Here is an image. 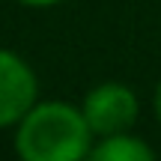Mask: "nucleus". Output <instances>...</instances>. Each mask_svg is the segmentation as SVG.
Here are the masks:
<instances>
[{"instance_id":"nucleus-1","label":"nucleus","mask_w":161,"mask_h":161,"mask_svg":"<svg viewBox=\"0 0 161 161\" xmlns=\"http://www.w3.org/2000/svg\"><path fill=\"white\" fill-rule=\"evenodd\" d=\"M92 131L80 108L69 102H36L15 125L18 161H84Z\"/></svg>"},{"instance_id":"nucleus-2","label":"nucleus","mask_w":161,"mask_h":161,"mask_svg":"<svg viewBox=\"0 0 161 161\" xmlns=\"http://www.w3.org/2000/svg\"><path fill=\"white\" fill-rule=\"evenodd\" d=\"M86 125L92 137H108V134H122L131 131L140 116V98L128 84L119 80H104L96 84L80 102Z\"/></svg>"},{"instance_id":"nucleus-3","label":"nucleus","mask_w":161,"mask_h":161,"mask_svg":"<svg viewBox=\"0 0 161 161\" xmlns=\"http://www.w3.org/2000/svg\"><path fill=\"white\" fill-rule=\"evenodd\" d=\"M39 102V80L24 57L0 48V131L15 128L18 119Z\"/></svg>"},{"instance_id":"nucleus-4","label":"nucleus","mask_w":161,"mask_h":161,"mask_svg":"<svg viewBox=\"0 0 161 161\" xmlns=\"http://www.w3.org/2000/svg\"><path fill=\"white\" fill-rule=\"evenodd\" d=\"M84 161H158L152 146L131 131L96 137Z\"/></svg>"},{"instance_id":"nucleus-5","label":"nucleus","mask_w":161,"mask_h":161,"mask_svg":"<svg viewBox=\"0 0 161 161\" xmlns=\"http://www.w3.org/2000/svg\"><path fill=\"white\" fill-rule=\"evenodd\" d=\"M21 6H30V9H48V6H57L63 0H18Z\"/></svg>"},{"instance_id":"nucleus-6","label":"nucleus","mask_w":161,"mask_h":161,"mask_svg":"<svg viewBox=\"0 0 161 161\" xmlns=\"http://www.w3.org/2000/svg\"><path fill=\"white\" fill-rule=\"evenodd\" d=\"M152 110H155V116L161 122V80L155 84V92H152Z\"/></svg>"}]
</instances>
